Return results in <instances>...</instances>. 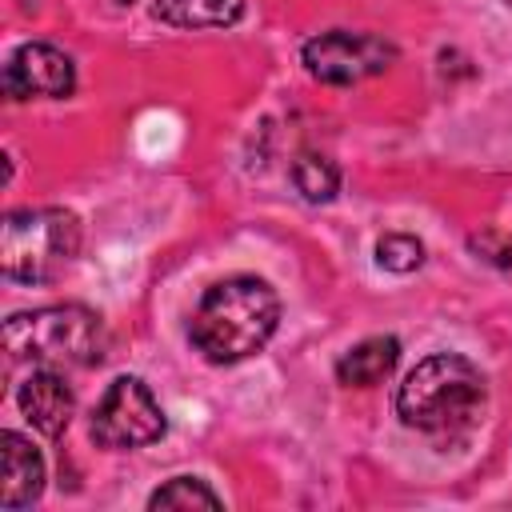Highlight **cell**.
Returning <instances> with one entry per match:
<instances>
[{
	"label": "cell",
	"instance_id": "ba28073f",
	"mask_svg": "<svg viewBox=\"0 0 512 512\" xmlns=\"http://www.w3.org/2000/svg\"><path fill=\"white\" fill-rule=\"evenodd\" d=\"M16 404H20V416L48 440L64 436V428L72 424V412H76V396L56 368H36L16 388Z\"/></svg>",
	"mask_w": 512,
	"mask_h": 512
},
{
	"label": "cell",
	"instance_id": "30bf717a",
	"mask_svg": "<svg viewBox=\"0 0 512 512\" xmlns=\"http://www.w3.org/2000/svg\"><path fill=\"white\" fill-rule=\"evenodd\" d=\"M396 364H400V340L396 336H368L336 360V380L348 388H372V384H384Z\"/></svg>",
	"mask_w": 512,
	"mask_h": 512
},
{
	"label": "cell",
	"instance_id": "52a82bcc",
	"mask_svg": "<svg viewBox=\"0 0 512 512\" xmlns=\"http://www.w3.org/2000/svg\"><path fill=\"white\" fill-rule=\"evenodd\" d=\"M76 88L72 56L56 44H20L4 64V96L8 100H60Z\"/></svg>",
	"mask_w": 512,
	"mask_h": 512
},
{
	"label": "cell",
	"instance_id": "e0dca14e",
	"mask_svg": "<svg viewBox=\"0 0 512 512\" xmlns=\"http://www.w3.org/2000/svg\"><path fill=\"white\" fill-rule=\"evenodd\" d=\"M504 4H508V8H512V0H504Z\"/></svg>",
	"mask_w": 512,
	"mask_h": 512
},
{
	"label": "cell",
	"instance_id": "7c38bea8",
	"mask_svg": "<svg viewBox=\"0 0 512 512\" xmlns=\"http://www.w3.org/2000/svg\"><path fill=\"white\" fill-rule=\"evenodd\" d=\"M292 188L308 204H328L340 192V168L320 152H300L292 160Z\"/></svg>",
	"mask_w": 512,
	"mask_h": 512
},
{
	"label": "cell",
	"instance_id": "8992f818",
	"mask_svg": "<svg viewBox=\"0 0 512 512\" xmlns=\"http://www.w3.org/2000/svg\"><path fill=\"white\" fill-rule=\"evenodd\" d=\"M396 60V44H388L376 32H348V28H332L320 32L304 44V68L312 80L320 84H360L368 76H380L388 64Z\"/></svg>",
	"mask_w": 512,
	"mask_h": 512
},
{
	"label": "cell",
	"instance_id": "7a4b0ae2",
	"mask_svg": "<svg viewBox=\"0 0 512 512\" xmlns=\"http://www.w3.org/2000/svg\"><path fill=\"white\" fill-rule=\"evenodd\" d=\"M484 400L488 388L480 368L456 352H436L404 376L396 392V416L416 432L456 436L480 420Z\"/></svg>",
	"mask_w": 512,
	"mask_h": 512
},
{
	"label": "cell",
	"instance_id": "9c48e42d",
	"mask_svg": "<svg viewBox=\"0 0 512 512\" xmlns=\"http://www.w3.org/2000/svg\"><path fill=\"white\" fill-rule=\"evenodd\" d=\"M44 492V460L20 432H0V504L28 508Z\"/></svg>",
	"mask_w": 512,
	"mask_h": 512
},
{
	"label": "cell",
	"instance_id": "6da1fadb",
	"mask_svg": "<svg viewBox=\"0 0 512 512\" xmlns=\"http://www.w3.org/2000/svg\"><path fill=\"white\" fill-rule=\"evenodd\" d=\"M280 324V296L260 276H228L200 296L192 344L208 364H240L256 356Z\"/></svg>",
	"mask_w": 512,
	"mask_h": 512
},
{
	"label": "cell",
	"instance_id": "4fadbf2b",
	"mask_svg": "<svg viewBox=\"0 0 512 512\" xmlns=\"http://www.w3.org/2000/svg\"><path fill=\"white\" fill-rule=\"evenodd\" d=\"M148 508L152 512H160V508H180V512H188V508H220V496L200 476H172L164 488H156L148 496Z\"/></svg>",
	"mask_w": 512,
	"mask_h": 512
},
{
	"label": "cell",
	"instance_id": "5b68a950",
	"mask_svg": "<svg viewBox=\"0 0 512 512\" xmlns=\"http://www.w3.org/2000/svg\"><path fill=\"white\" fill-rule=\"evenodd\" d=\"M168 420L140 376H116L92 408V440L100 448H144L164 436Z\"/></svg>",
	"mask_w": 512,
	"mask_h": 512
},
{
	"label": "cell",
	"instance_id": "2e32d148",
	"mask_svg": "<svg viewBox=\"0 0 512 512\" xmlns=\"http://www.w3.org/2000/svg\"><path fill=\"white\" fill-rule=\"evenodd\" d=\"M120 4H132V0H120Z\"/></svg>",
	"mask_w": 512,
	"mask_h": 512
},
{
	"label": "cell",
	"instance_id": "277c9868",
	"mask_svg": "<svg viewBox=\"0 0 512 512\" xmlns=\"http://www.w3.org/2000/svg\"><path fill=\"white\" fill-rule=\"evenodd\" d=\"M80 252V220L64 208H20L0 224V268L16 284L60 280Z\"/></svg>",
	"mask_w": 512,
	"mask_h": 512
},
{
	"label": "cell",
	"instance_id": "9a60e30c",
	"mask_svg": "<svg viewBox=\"0 0 512 512\" xmlns=\"http://www.w3.org/2000/svg\"><path fill=\"white\" fill-rule=\"evenodd\" d=\"M468 248L484 260V264H496V268H512V240L496 228H484V232H472L468 236Z\"/></svg>",
	"mask_w": 512,
	"mask_h": 512
},
{
	"label": "cell",
	"instance_id": "5bb4252c",
	"mask_svg": "<svg viewBox=\"0 0 512 512\" xmlns=\"http://www.w3.org/2000/svg\"><path fill=\"white\" fill-rule=\"evenodd\" d=\"M376 264L384 272H396V276L416 272L424 264V244L416 236H408V232H388V236L376 240Z\"/></svg>",
	"mask_w": 512,
	"mask_h": 512
},
{
	"label": "cell",
	"instance_id": "8fae6325",
	"mask_svg": "<svg viewBox=\"0 0 512 512\" xmlns=\"http://www.w3.org/2000/svg\"><path fill=\"white\" fill-rule=\"evenodd\" d=\"M152 12L172 28H232L244 16V0H156Z\"/></svg>",
	"mask_w": 512,
	"mask_h": 512
},
{
	"label": "cell",
	"instance_id": "3957f363",
	"mask_svg": "<svg viewBox=\"0 0 512 512\" xmlns=\"http://www.w3.org/2000/svg\"><path fill=\"white\" fill-rule=\"evenodd\" d=\"M104 344V320L84 304H48L4 320L8 356L36 368H92L104 360Z\"/></svg>",
	"mask_w": 512,
	"mask_h": 512
}]
</instances>
